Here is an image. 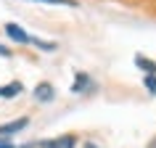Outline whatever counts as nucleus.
<instances>
[{
  "mask_svg": "<svg viewBox=\"0 0 156 148\" xmlns=\"http://www.w3.org/2000/svg\"><path fill=\"white\" fill-rule=\"evenodd\" d=\"M0 58H11V50L5 48V45H3V42H0Z\"/></svg>",
  "mask_w": 156,
  "mask_h": 148,
  "instance_id": "nucleus-11",
  "label": "nucleus"
},
{
  "mask_svg": "<svg viewBox=\"0 0 156 148\" xmlns=\"http://www.w3.org/2000/svg\"><path fill=\"white\" fill-rule=\"evenodd\" d=\"M34 98L40 100V103H50V100L56 98V87L50 82H40L37 87H34Z\"/></svg>",
  "mask_w": 156,
  "mask_h": 148,
  "instance_id": "nucleus-3",
  "label": "nucleus"
},
{
  "mask_svg": "<svg viewBox=\"0 0 156 148\" xmlns=\"http://www.w3.org/2000/svg\"><path fill=\"white\" fill-rule=\"evenodd\" d=\"M40 148H77V138L74 135H58L53 140H42Z\"/></svg>",
  "mask_w": 156,
  "mask_h": 148,
  "instance_id": "nucleus-2",
  "label": "nucleus"
},
{
  "mask_svg": "<svg viewBox=\"0 0 156 148\" xmlns=\"http://www.w3.org/2000/svg\"><path fill=\"white\" fill-rule=\"evenodd\" d=\"M29 3H45V5H66V8H77V0H29Z\"/></svg>",
  "mask_w": 156,
  "mask_h": 148,
  "instance_id": "nucleus-8",
  "label": "nucleus"
},
{
  "mask_svg": "<svg viewBox=\"0 0 156 148\" xmlns=\"http://www.w3.org/2000/svg\"><path fill=\"white\" fill-rule=\"evenodd\" d=\"M29 124V119L27 116H21V119H16V122H5L0 124V138H5V135H16V132H21Z\"/></svg>",
  "mask_w": 156,
  "mask_h": 148,
  "instance_id": "nucleus-4",
  "label": "nucleus"
},
{
  "mask_svg": "<svg viewBox=\"0 0 156 148\" xmlns=\"http://www.w3.org/2000/svg\"><path fill=\"white\" fill-rule=\"evenodd\" d=\"M5 34H8L13 42H19V45H29V42H32V37L24 32V26L13 24V21H8V24H5Z\"/></svg>",
  "mask_w": 156,
  "mask_h": 148,
  "instance_id": "nucleus-1",
  "label": "nucleus"
},
{
  "mask_svg": "<svg viewBox=\"0 0 156 148\" xmlns=\"http://www.w3.org/2000/svg\"><path fill=\"white\" fill-rule=\"evenodd\" d=\"M0 148H16V146H13L8 138H0Z\"/></svg>",
  "mask_w": 156,
  "mask_h": 148,
  "instance_id": "nucleus-12",
  "label": "nucleus"
},
{
  "mask_svg": "<svg viewBox=\"0 0 156 148\" xmlns=\"http://www.w3.org/2000/svg\"><path fill=\"white\" fill-rule=\"evenodd\" d=\"M143 85H146V90L151 95H156V74H146L143 77Z\"/></svg>",
  "mask_w": 156,
  "mask_h": 148,
  "instance_id": "nucleus-9",
  "label": "nucleus"
},
{
  "mask_svg": "<svg viewBox=\"0 0 156 148\" xmlns=\"http://www.w3.org/2000/svg\"><path fill=\"white\" fill-rule=\"evenodd\" d=\"M135 66H138V69H143V72L146 74H156V64L154 61H151V58H146V56H135Z\"/></svg>",
  "mask_w": 156,
  "mask_h": 148,
  "instance_id": "nucleus-7",
  "label": "nucleus"
},
{
  "mask_svg": "<svg viewBox=\"0 0 156 148\" xmlns=\"http://www.w3.org/2000/svg\"><path fill=\"white\" fill-rule=\"evenodd\" d=\"M93 85H90V77L85 72H77V79H74V85H72V93H85V90H90Z\"/></svg>",
  "mask_w": 156,
  "mask_h": 148,
  "instance_id": "nucleus-5",
  "label": "nucleus"
},
{
  "mask_svg": "<svg viewBox=\"0 0 156 148\" xmlns=\"http://www.w3.org/2000/svg\"><path fill=\"white\" fill-rule=\"evenodd\" d=\"M32 45H37V48H42V50H53L56 45L53 42H45V40H37V37H32Z\"/></svg>",
  "mask_w": 156,
  "mask_h": 148,
  "instance_id": "nucleus-10",
  "label": "nucleus"
},
{
  "mask_svg": "<svg viewBox=\"0 0 156 148\" xmlns=\"http://www.w3.org/2000/svg\"><path fill=\"white\" fill-rule=\"evenodd\" d=\"M85 148H98V146H93V143H87V146H85Z\"/></svg>",
  "mask_w": 156,
  "mask_h": 148,
  "instance_id": "nucleus-13",
  "label": "nucleus"
},
{
  "mask_svg": "<svg viewBox=\"0 0 156 148\" xmlns=\"http://www.w3.org/2000/svg\"><path fill=\"white\" fill-rule=\"evenodd\" d=\"M148 148H156V143H151V146H148Z\"/></svg>",
  "mask_w": 156,
  "mask_h": 148,
  "instance_id": "nucleus-14",
  "label": "nucleus"
},
{
  "mask_svg": "<svg viewBox=\"0 0 156 148\" xmlns=\"http://www.w3.org/2000/svg\"><path fill=\"white\" fill-rule=\"evenodd\" d=\"M24 90L21 82H11V85H0V98H16L19 93Z\"/></svg>",
  "mask_w": 156,
  "mask_h": 148,
  "instance_id": "nucleus-6",
  "label": "nucleus"
}]
</instances>
